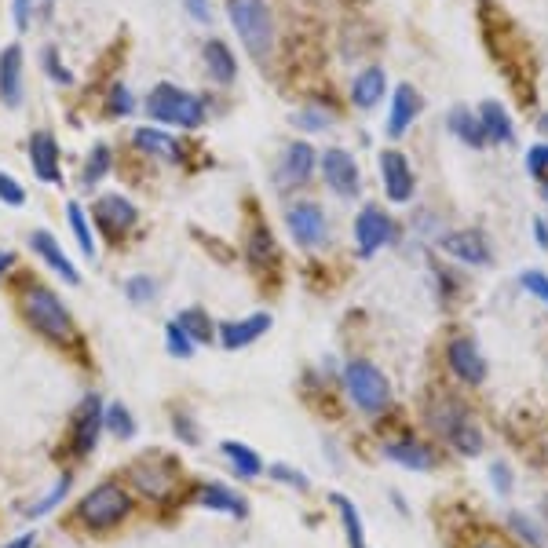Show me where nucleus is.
I'll use <instances>...</instances> for the list:
<instances>
[{"label": "nucleus", "mask_w": 548, "mask_h": 548, "mask_svg": "<svg viewBox=\"0 0 548 548\" xmlns=\"http://www.w3.org/2000/svg\"><path fill=\"white\" fill-rule=\"evenodd\" d=\"M293 121L300 128H307V132H322V128H329L333 114H329V110H322V106H307V110H300Z\"/></svg>", "instance_id": "40"}, {"label": "nucleus", "mask_w": 548, "mask_h": 548, "mask_svg": "<svg viewBox=\"0 0 548 548\" xmlns=\"http://www.w3.org/2000/svg\"><path fill=\"white\" fill-rule=\"evenodd\" d=\"M201 59H205V70H209V77L216 85H234V77H238V59H234V52L227 48V41H216V37L205 41Z\"/></svg>", "instance_id": "23"}, {"label": "nucleus", "mask_w": 548, "mask_h": 548, "mask_svg": "<svg viewBox=\"0 0 548 548\" xmlns=\"http://www.w3.org/2000/svg\"><path fill=\"white\" fill-rule=\"evenodd\" d=\"M0 201H4V205H15V209L26 205V187H22L15 176H8V172H0Z\"/></svg>", "instance_id": "42"}, {"label": "nucleus", "mask_w": 548, "mask_h": 548, "mask_svg": "<svg viewBox=\"0 0 548 548\" xmlns=\"http://www.w3.org/2000/svg\"><path fill=\"white\" fill-rule=\"evenodd\" d=\"M249 264L260 271V267H274L278 264V245H274L271 231L267 227H253V234H249Z\"/></svg>", "instance_id": "31"}, {"label": "nucleus", "mask_w": 548, "mask_h": 548, "mask_svg": "<svg viewBox=\"0 0 548 548\" xmlns=\"http://www.w3.org/2000/svg\"><path fill=\"white\" fill-rule=\"evenodd\" d=\"M103 428H110V432H114L121 443H128V439L136 435V421H132V413H128L125 402L106 406V410H103Z\"/></svg>", "instance_id": "35"}, {"label": "nucleus", "mask_w": 548, "mask_h": 548, "mask_svg": "<svg viewBox=\"0 0 548 548\" xmlns=\"http://www.w3.org/2000/svg\"><path fill=\"white\" fill-rule=\"evenodd\" d=\"M380 180H384L388 201H395V205H406L413 198V183L417 180H413L406 154H399V150H380Z\"/></svg>", "instance_id": "11"}, {"label": "nucleus", "mask_w": 548, "mask_h": 548, "mask_svg": "<svg viewBox=\"0 0 548 548\" xmlns=\"http://www.w3.org/2000/svg\"><path fill=\"white\" fill-rule=\"evenodd\" d=\"M538 128H541V132H545V136H548V114H545V117H541V121H538Z\"/></svg>", "instance_id": "54"}, {"label": "nucleus", "mask_w": 548, "mask_h": 548, "mask_svg": "<svg viewBox=\"0 0 548 548\" xmlns=\"http://www.w3.org/2000/svg\"><path fill=\"white\" fill-rule=\"evenodd\" d=\"M11 264H15V253H8V249H4V253H0V278H4V271H8Z\"/></svg>", "instance_id": "53"}, {"label": "nucleus", "mask_w": 548, "mask_h": 548, "mask_svg": "<svg viewBox=\"0 0 548 548\" xmlns=\"http://www.w3.org/2000/svg\"><path fill=\"white\" fill-rule=\"evenodd\" d=\"M44 66H48V77H52V81H59V85H74V74H70V70L63 66V59H59V52H55V48H48V52H44Z\"/></svg>", "instance_id": "44"}, {"label": "nucleus", "mask_w": 548, "mask_h": 548, "mask_svg": "<svg viewBox=\"0 0 548 548\" xmlns=\"http://www.w3.org/2000/svg\"><path fill=\"white\" fill-rule=\"evenodd\" d=\"M267 329H271V315H267V311H256V315L242 318V322H223L216 333H220V344L227 351H242L264 337Z\"/></svg>", "instance_id": "17"}, {"label": "nucleus", "mask_w": 548, "mask_h": 548, "mask_svg": "<svg viewBox=\"0 0 548 548\" xmlns=\"http://www.w3.org/2000/svg\"><path fill=\"white\" fill-rule=\"evenodd\" d=\"M322 176H326V183L337 194H344V198H355L359 194V165H355V158H351L348 150H326L322 154Z\"/></svg>", "instance_id": "14"}, {"label": "nucleus", "mask_w": 548, "mask_h": 548, "mask_svg": "<svg viewBox=\"0 0 548 548\" xmlns=\"http://www.w3.org/2000/svg\"><path fill=\"white\" fill-rule=\"evenodd\" d=\"M132 143H136V150H143L147 158H161V161H180L183 147L176 143V136H169V132H161V128H136L132 132Z\"/></svg>", "instance_id": "25"}, {"label": "nucleus", "mask_w": 548, "mask_h": 548, "mask_svg": "<svg viewBox=\"0 0 548 548\" xmlns=\"http://www.w3.org/2000/svg\"><path fill=\"white\" fill-rule=\"evenodd\" d=\"M435 428L454 443L457 454H468V457L483 454V432L475 428V421L461 406H446L443 413H435Z\"/></svg>", "instance_id": "7"}, {"label": "nucleus", "mask_w": 548, "mask_h": 548, "mask_svg": "<svg viewBox=\"0 0 548 548\" xmlns=\"http://www.w3.org/2000/svg\"><path fill=\"white\" fill-rule=\"evenodd\" d=\"M439 249H443L446 256L461 260V264H468V267H486L490 260H494L490 245H486V238L479 231H450V234H443V238H439Z\"/></svg>", "instance_id": "12"}, {"label": "nucleus", "mask_w": 548, "mask_h": 548, "mask_svg": "<svg viewBox=\"0 0 548 548\" xmlns=\"http://www.w3.org/2000/svg\"><path fill=\"white\" fill-rule=\"evenodd\" d=\"M30 11H33V0H15V26H19V30L30 26Z\"/></svg>", "instance_id": "49"}, {"label": "nucleus", "mask_w": 548, "mask_h": 548, "mask_svg": "<svg viewBox=\"0 0 548 548\" xmlns=\"http://www.w3.org/2000/svg\"><path fill=\"white\" fill-rule=\"evenodd\" d=\"M110 165H114V161H110V147H106V143H95L92 154H88L85 172H81V183H85V187H95V183L110 172Z\"/></svg>", "instance_id": "36"}, {"label": "nucleus", "mask_w": 548, "mask_h": 548, "mask_svg": "<svg viewBox=\"0 0 548 548\" xmlns=\"http://www.w3.org/2000/svg\"><path fill=\"white\" fill-rule=\"evenodd\" d=\"M198 505L212 508V512H223V516H238V519L249 516V501H245L238 490H231V486H223V483H205L201 486Z\"/></svg>", "instance_id": "22"}, {"label": "nucleus", "mask_w": 548, "mask_h": 548, "mask_svg": "<svg viewBox=\"0 0 548 548\" xmlns=\"http://www.w3.org/2000/svg\"><path fill=\"white\" fill-rule=\"evenodd\" d=\"M99 432H103V402L99 395H88L74 413V428H70V446H74V457H88L99 443Z\"/></svg>", "instance_id": "10"}, {"label": "nucleus", "mask_w": 548, "mask_h": 548, "mask_svg": "<svg viewBox=\"0 0 548 548\" xmlns=\"http://www.w3.org/2000/svg\"><path fill=\"white\" fill-rule=\"evenodd\" d=\"M227 19H231L234 33L242 37L245 52L256 63H267L274 52V15L267 8V0H227Z\"/></svg>", "instance_id": "1"}, {"label": "nucleus", "mask_w": 548, "mask_h": 548, "mask_svg": "<svg viewBox=\"0 0 548 548\" xmlns=\"http://www.w3.org/2000/svg\"><path fill=\"white\" fill-rule=\"evenodd\" d=\"M194 348H198V344L187 337V329H183L180 322H169V326H165V351H169V355H176V359H190Z\"/></svg>", "instance_id": "37"}, {"label": "nucleus", "mask_w": 548, "mask_h": 548, "mask_svg": "<svg viewBox=\"0 0 548 548\" xmlns=\"http://www.w3.org/2000/svg\"><path fill=\"white\" fill-rule=\"evenodd\" d=\"M388 92V74L380 70V66H366L355 81H351V103L359 106V110H373V106L384 99Z\"/></svg>", "instance_id": "24"}, {"label": "nucleus", "mask_w": 548, "mask_h": 548, "mask_svg": "<svg viewBox=\"0 0 548 548\" xmlns=\"http://www.w3.org/2000/svg\"><path fill=\"white\" fill-rule=\"evenodd\" d=\"M446 125H450V132H454L461 143H468L472 150L486 147V132H483V125H479V114H472L468 106H454L450 117H446Z\"/></svg>", "instance_id": "28"}, {"label": "nucleus", "mask_w": 548, "mask_h": 548, "mask_svg": "<svg viewBox=\"0 0 548 548\" xmlns=\"http://www.w3.org/2000/svg\"><path fill=\"white\" fill-rule=\"evenodd\" d=\"M395 238V223L380 205H366L355 220V242H359V256H373L380 253L384 245Z\"/></svg>", "instance_id": "9"}, {"label": "nucleus", "mask_w": 548, "mask_h": 548, "mask_svg": "<svg viewBox=\"0 0 548 548\" xmlns=\"http://www.w3.org/2000/svg\"><path fill=\"white\" fill-rule=\"evenodd\" d=\"M172 432H176V439H183V443H198V428H194V421H190V413L176 410L172 413Z\"/></svg>", "instance_id": "45"}, {"label": "nucleus", "mask_w": 548, "mask_h": 548, "mask_svg": "<svg viewBox=\"0 0 548 548\" xmlns=\"http://www.w3.org/2000/svg\"><path fill=\"white\" fill-rule=\"evenodd\" d=\"M128 512H132V497H128L125 486L117 483H99L95 490H88V494L81 497V508H77V516H81V523H85L88 530L117 527Z\"/></svg>", "instance_id": "4"}, {"label": "nucleus", "mask_w": 548, "mask_h": 548, "mask_svg": "<svg viewBox=\"0 0 548 548\" xmlns=\"http://www.w3.org/2000/svg\"><path fill=\"white\" fill-rule=\"evenodd\" d=\"M479 548H501V545H479Z\"/></svg>", "instance_id": "55"}, {"label": "nucleus", "mask_w": 548, "mask_h": 548, "mask_svg": "<svg viewBox=\"0 0 548 548\" xmlns=\"http://www.w3.org/2000/svg\"><path fill=\"white\" fill-rule=\"evenodd\" d=\"M220 450H223V457H227V464L234 468L238 479H256V475L264 472V461H260V454H256L253 446L227 439V443H220Z\"/></svg>", "instance_id": "29"}, {"label": "nucleus", "mask_w": 548, "mask_h": 548, "mask_svg": "<svg viewBox=\"0 0 548 548\" xmlns=\"http://www.w3.org/2000/svg\"><path fill=\"white\" fill-rule=\"evenodd\" d=\"M421 106H424V99H421V92H417L413 85H399V88H395V95H391V114H388V136L391 139L406 136L413 121L421 117Z\"/></svg>", "instance_id": "16"}, {"label": "nucleus", "mask_w": 548, "mask_h": 548, "mask_svg": "<svg viewBox=\"0 0 548 548\" xmlns=\"http://www.w3.org/2000/svg\"><path fill=\"white\" fill-rule=\"evenodd\" d=\"M271 475L278 479V483H285V486H296V490H307V475L304 472H296V468H289V464H274L271 468Z\"/></svg>", "instance_id": "46"}, {"label": "nucleus", "mask_w": 548, "mask_h": 548, "mask_svg": "<svg viewBox=\"0 0 548 548\" xmlns=\"http://www.w3.org/2000/svg\"><path fill=\"white\" fill-rule=\"evenodd\" d=\"M318 165V154L311 143H293V147L285 150L282 165H278V183L282 187H304L311 180V172Z\"/></svg>", "instance_id": "18"}, {"label": "nucleus", "mask_w": 548, "mask_h": 548, "mask_svg": "<svg viewBox=\"0 0 548 548\" xmlns=\"http://www.w3.org/2000/svg\"><path fill=\"white\" fill-rule=\"evenodd\" d=\"M106 110L114 117H128L136 110V99H132V92H128L125 85H114L110 88V103H106Z\"/></svg>", "instance_id": "43"}, {"label": "nucleus", "mask_w": 548, "mask_h": 548, "mask_svg": "<svg viewBox=\"0 0 548 548\" xmlns=\"http://www.w3.org/2000/svg\"><path fill=\"white\" fill-rule=\"evenodd\" d=\"M0 99L4 106H15L22 103V48L19 44H8L0 52Z\"/></svg>", "instance_id": "21"}, {"label": "nucleus", "mask_w": 548, "mask_h": 548, "mask_svg": "<svg viewBox=\"0 0 548 548\" xmlns=\"http://www.w3.org/2000/svg\"><path fill=\"white\" fill-rule=\"evenodd\" d=\"M494 486L501 490V494H508V490H512V479H508L505 464H494Z\"/></svg>", "instance_id": "50"}, {"label": "nucleus", "mask_w": 548, "mask_h": 548, "mask_svg": "<svg viewBox=\"0 0 548 548\" xmlns=\"http://www.w3.org/2000/svg\"><path fill=\"white\" fill-rule=\"evenodd\" d=\"M176 475H180V464L169 461V457H161V454H150L128 468L132 486H136L139 494H147L150 501H165V497L176 490V483H180Z\"/></svg>", "instance_id": "6"}, {"label": "nucleus", "mask_w": 548, "mask_h": 548, "mask_svg": "<svg viewBox=\"0 0 548 548\" xmlns=\"http://www.w3.org/2000/svg\"><path fill=\"white\" fill-rule=\"evenodd\" d=\"M519 285H523V289H527L530 296H538L541 304L548 307V274H545V271H538V267H530V271L519 274Z\"/></svg>", "instance_id": "39"}, {"label": "nucleus", "mask_w": 548, "mask_h": 548, "mask_svg": "<svg viewBox=\"0 0 548 548\" xmlns=\"http://www.w3.org/2000/svg\"><path fill=\"white\" fill-rule=\"evenodd\" d=\"M125 296L132 300V304H150V300L158 296V282L147 278V274H132V278L125 282Z\"/></svg>", "instance_id": "38"}, {"label": "nucleus", "mask_w": 548, "mask_h": 548, "mask_svg": "<svg viewBox=\"0 0 548 548\" xmlns=\"http://www.w3.org/2000/svg\"><path fill=\"white\" fill-rule=\"evenodd\" d=\"M527 172L538 176V180L548 172V143H538V147L527 150Z\"/></svg>", "instance_id": "47"}, {"label": "nucleus", "mask_w": 548, "mask_h": 548, "mask_svg": "<svg viewBox=\"0 0 548 548\" xmlns=\"http://www.w3.org/2000/svg\"><path fill=\"white\" fill-rule=\"evenodd\" d=\"M147 117H154L161 125L194 132V128L205 125V103L180 85H158L147 95Z\"/></svg>", "instance_id": "3"}, {"label": "nucleus", "mask_w": 548, "mask_h": 548, "mask_svg": "<svg viewBox=\"0 0 548 548\" xmlns=\"http://www.w3.org/2000/svg\"><path fill=\"white\" fill-rule=\"evenodd\" d=\"M30 249L37 256H41L44 264L52 267V271L59 274V278H63L66 285H77V282H81V274H77V267L70 264V256H66L63 249H59V242H55V238L48 231H33L30 234Z\"/></svg>", "instance_id": "20"}, {"label": "nucleus", "mask_w": 548, "mask_h": 548, "mask_svg": "<svg viewBox=\"0 0 548 548\" xmlns=\"http://www.w3.org/2000/svg\"><path fill=\"white\" fill-rule=\"evenodd\" d=\"M285 223H289V234L296 238V245H304V249L326 245V238H329L326 212L318 209V205H311V201L293 205V209L285 212Z\"/></svg>", "instance_id": "8"}, {"label": "nucleus", "mask_w": 548, "mask_h": 548, "mask_svg": "<svg viewBox=\"0 0 548 548\" xmlns=\"http://www.w3.org/2000/svg\"><path fill=\"white\" fill-rule=\"evenodd\" d=\"M30 165L41 183L63 187V169H59V139L52 132H33L30 136Z\"/></svg>", "instance_id": "15"}, {"label": "nucleus", "mask_w": 548, "mask_h": 548, "mask_svg": "<svg viewBox=\"0 0 548 548\" xmlns=\"http://www.w3.org/2000/svg\"><path fill=\"white\" fill-rule=\"evenodd\" d=\"M70 486H74V479H70V475H59V479L52 483V490H48V494H44L41 501H37V505L22 508V516H26V519H41V516H48V512H52L55 505H63V497L70 494Z\"/></svg>", "instance_id": "33"}, {"label": "nucleus", "mask_w": 548, "mask_h": 548, "mask_svg": "<svg viewBox=\"0 0 548 548\" xmlns=\"http://www.w3.org/2000/svg\"><path fill=\"white\" fill-rule=\"evenodd\" d=\"M95 220H99V227H103L110 238H121L128 227H136L139 209L125 194H103V198L95 201Z\"/></svg>", "instance_id": "13"}, {"label": "nucleus", "mask_w": 548, "mask_h": 548, "mask_svg": "<svg viewBox=\"0 0 548 548\" xmlns=\"http://www.w3.org/2000/svg\"><path fill=\"white\" fill-rule=\"evenodd\" d=\"M329 501L337 505L340 523H344V534H348V545L351 548H369L366 545V527H362V516H359V508H355V501L344 494H333Z\"/></svg>", "instance_id": "30"}, {"label": "nucleus", "mask_w": 548, "mask_h": 548, "mask_svg": "<svg viewBox=\"0 0 548 548\" xmlns=\"http://www.w3.org/2000/svg\"><path fill=\"white\" fill-rule=\"evenodd\" d=\"M545 201H548V180H545Z\"/></svg>", "instance_id": "56"}, {"label": "nucleus", "mask_w": 548, "mask_h": 548, "mask_svg": "<svg viewBox=\"0 0 548 548\" xmlns=\"http://www.w3.org/2000/svg\"><path fill=\"white\" fill-rule=\"evenodd\" d=\"M508 527L516 530V534H519V541H527L530 548H545V538H541V530L534 527V523H530V519H523V516H519V512H512V516H508Z\"/></svg>", "instance_id": "41"}, {"label": "nucleus", "mask_w": 548, "mask_h": 548, "mask_svg": "<svg viewBox=\"0 0 548 548\" xmlns=\"http://www.w3.org/2000/svg\"><path fill=\"white\" fill-rule=\"evenodd\" d=\"M384 457H391L395 464L410 468V472H432L435 468V454L428 446L413 443V439H402V443H388L384 446Z\"/></svg>", "instance_id": "27"}, {"label": "nucleus", "mask_w": 548, "mask_h": 548, "mask_svg": "<svg viewBox=\"0 0 548 548\" xmlns=\"http://www.w3.org/2000/svg\"><path fill=\"white\" fill-rule=\"evenodd\" d=\"M344 388H348L351 402H355L362 413L388 410L391 384H388V377H384V373L373 366V362H366V359L348 362V366H344Z\"/></svg>", "instance_id": "5"}, {"label": "nucleus", "mask_w": 548, "mask_h": 548, "mask_svg": "<svg viewBox=\"0 0 548 548\" xmlns=\"http://www.w3.org/2000/svg\"><path fill=\"white\" fill-rule=\"evenodd\" d=\"M446 359H450V369H454L464 384H483L486 380V359L479 355V348H475L468 337H457L454 344H450V351H446Z\"/></svg>", "instance_id": "19"}, {"label": "nucleus", "mask_w": 548, "mask_h": 548, "mask_svg": "<svg viewBox=\"0 0 548 548\" xmlns=\"http://www.w3.org/2000/svg\"><path fill=\"white\" fill-rule=\"evenodd\" d=\"M22 315H26V322H30L44 340H52V344H70V340L77 337L74 318H70L66 304L48 285H30V289L22 293Z\"/></svg>", "instance_id": "2"}, {"label": "nucleus", "mask_w": 548, "mask_h": 548, "mask_svg": "<svg viewBox=\"0 0 548 548\" xmlns=\"http://www.w3.org/2000/svg\"><path fill=\"white\" fill-rule=\"evenodd\" d=\"M479 125H483L486 132V143H512V139H516L512 117H508V110L497 103V99H486V103L479 106Z\"/></svg>", "instance_id": "26"}, {"label": "nucleus", "mask_w": 548, "mask_h": 548, "mask_svg": "<svg viewBox=\"0 0 548 548\" xmlns=\"http://www.w3.org/2000/svg\"><path fill=\"white\" fill-rule=\"evenodd\" d=\"M66 220H70V231H74L77 245H81V253H85V256H95V234H92V223H88L85 209H81L77 201H70V205H66Z\"/></svg>", "instance_id": "34"}, {"label": "nucleus", "mask_w": 548, "mask_h": 548, "mask_svg": "<svg viewBox=\"0 0 548 548\" xmlns=\"http://www.w3.org/2000/svg\"><path fill=\"white\" fill-rule=\"evenodd\" d=\"M176 322H180L183 329H187V337L194 340V344H209L212 337H216V329H212V318L201 311V307H187V311H180L176 315Z\"/></svg>", "instance_id": "32"}, {"label": "nucleus", "mask_w": 548, "mask_h": 548, "mask_svg": "<svg viewBox=\"0 0 548 548\" xmlns=\"http://www.w3.org/2000/svg\"><path fill=\"white\" fill-rule=\"evenodd\" d=\"M183 8L190 11L194 22H212V4L209 0H183Z\"/></svg>", "instance_id": "48"}, {"label": "nucleus", "mask_w": 548, "mask_h": 548, "mask_svg": "<svg viewBox=\"0 0 548 548\" xmlns=\"http://www.w3.org/2000/svg\"><path fill=\"white\" fill-rule=\"evenodd\" d=\"M534 238H538L541 249H548V227H545V220H534Z\"/></svg>", "instance_id": "52"}, {"label": "nucleus", "mask_w": 548, "mask_h": 548, "mask_svg": "<svg viewBox=\"0 0 548 548\" xmlns=\"http://www.w3.org/2000/svg\"><path fill=\"white\" fill-rule=\"evenodd\" d=\"M33 545H37V534H19V538L8 541L4 548H33Z\"/></svg>", "instance_id": "51"}]
</instances>
